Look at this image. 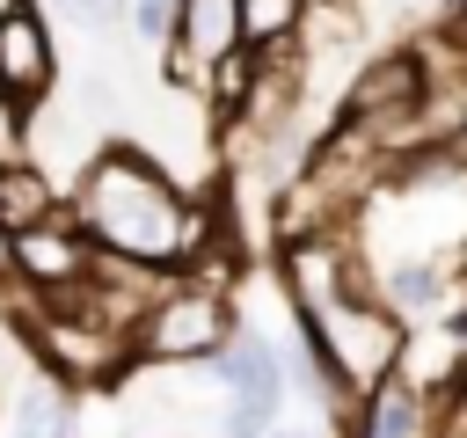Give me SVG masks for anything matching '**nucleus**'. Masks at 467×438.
Here are the masks:
<instances>
[{
  "label": "nucleus",
  "instance_id": "obj_1",
  "mask_svg": "<svg viewBox=\"0 0 467 438\" xmlns=\"http://www.w3.org/2000/svg\"><path fill=\"white\" fill-rule=\"evenodd\" d=\"M73 219L95 248L146 263V270H182L190 256H204V204H190L161 161H146L139 146H102L80 168L73 190Z\"/></svg>",
  "mask_w": 467,
  "mask_h": 438
},
{
  "label": "nucleus",
  "instance_id": "obj_2",
  "mask_svg": "<svg viewBox=\"0 0 467 438\" xmlns=\"http://www.w3.org/2000/svg\"><path fill=\"white\" fill-rule=\"evenodd\" d=\"M226 328H234L226 292L204 285V277H190V285H161L146 299V314L131 328V350L146 365H197V358H212L226 343Z\"/></svg>",
  "mask_w": 467,
  "mask_h": 438
},
{
  "label": "nucleus",
  "instance_id": "obj_3",
  "mask_svg": "<svg viewBox=\"0 0 467 438\" xmlns=\"http://www.w3.org/2000/svg\"><path fill=\"white\" fill-rule=\"evenodd\" d=\"M423 95H431L423 51H387V58H372L365 73H350L336 124H365L372 139H387V124H409V117L423 110Z\"/></svg>",
  "mask_w": 467,
  "mask_h": 438
},
{
  "label": "nucleus",
  "instance_id": "obj_4",
  "mask_svg": "<svg viewBox=\"0 0 467 438\" xmlns=\"http://www.w3.org/2000/svg\"><path fill=\"white\" fill-rule=\"evenodd\" d=\"M7 256H15V277H22L29 292H51V285L88 277L95 241L80 234V219H73V212H44V219H29V226H15V234H7Z\"/></svg>",
  "mask_w": 467,
  "mask_h": 438
},
{
  "label": "nucleus",
  "instance_id": "obj_5",
  "mask_svg": "<svg viewBox=\"0 0 467 438\" xmlns=\"http://www.w3.org/2000/svg\"><path fill=\"white\" fill-rule=\"evenodd\" d=\"M241 44V15L234 0H175V29H168V80L204 88L212 58H226Z\"/></svg>",
  "mask_w": 467,
  "mask_h": 438
},
{
  "label": "nucleus",
  "instance_id": "obj_6",
  "mask_svg": "<svg viewBox=\"0 0 467 438\" xmlns=\"http://www.w3.org/2000/svg\"><path fill=\"white\" fill-rule=\"evenodd\" d=\"M51 73H58V58H51L44 22H36L29 7L0 15V102H7V110H36V102L51 95Z\"/></svg>",
  "mask_w": 467,
  "mask_h": 438
},
{
  "label": "nucleus",
  "instance_id": "obj_7",
  "mask_svg": "<svg viewBox=\"0 0 467 438\" xmlns=\"http://www.w3.org/2000/svg\"><path fill=\"white\" fill-rule=\"evenodd\" d=\"M212 372H219V387H226L234 402H255V409L277 416V402H285V365H277V343H270L263 328H226V343L212 350Z\"/></svg>",
  "mask_w": 467,
  "mask_h": 438
},
{
  "label": "nucleus",
  "instance_id": "obj_8",
  "mask_svg": "<svg viewBox=\"0 0 467 438\" xmlns=\"http://www.w3.org/2000/svg\"><path fill=\"white\" fill-rule=\"evenodd\" d=\"M358 438H423V387H416L401 365H387V372L365 387V423H358Z\"/></svg>",
  "mask_w": 467,
  "mask_h": 438
},
{
  "label": "nucleus",
  "instance_id": "obj_9",
  "mask_svg": "<svg viewBox=\"0 0 467 438\" xmlns=\"http://www.w3.org/2000/svg\"><path fill=\"white\" fill-rule=\"evenodd\" d=\"M44 212H58L51 175H44L36 161H0V226L15 234V226H29V219H44Z\"/></svg>",
  "mask_w": 467,
  "mask_h": 438
},
{
  "label": "nucleus",
  "instance_id": "obj_10",
  "mask_svg": "<svg viewBox=\"0 0 467 438\" xmlns=\"http://www.w3.org/2000/svg\"><path fill=\"white\" fill-rule=\"evenodd\" d=\"M73 431V394L66 380H29L15 394V438H66Z\"/></svg>",
  "mask_w": 467,
  "mask_h": 438
},
{
  "label": "nucleus",
  "instance_id": "obj_11",
  "mask_svg": "<svg viewBox=\"0 0 467 438\" xmlns=\"http://www.w3.org/2000/svg\"><path fill=\"white\" fill-rule=\"evenodd\" d=\"M306 7L314 0H234V15H241V44H285L299 22H306Z\"/></svg>",
  "mask_w": 467,
  "mask_h": 438
},
{
  "label": "nucleus",
  "instance_id": "obj_12",
  "mask_svg": "<svg viewBox=\"0 0 467 438\" xmlns=\"http://www.w3.org/2000/svg\"><path fill=\"white\" fill-rule=\"evenodd\" d=\"M445 299V263H401L387 277V307L394 314H431Z\"/></svg>",
  "mask_w": 467,
  "mask_h": 438
},
{
  "label": "nucleus",
  "instance_id": "obj_13",
  "mask_svg": "<svg viewBox=\"0 0 467 438\" xmlns=\"http://www.w3.org/2000/svg\"><path fill=\"white\" fill-rule=\"evenodd\" d=\"M263 431H270V409H255V402H234V394H226L219 438H263Z\"/></svg>",
  "mask_w": 467,
  "mask_h": 438
},
{
  "label": "nucleus",
  "instance_id": "obj_14",
  "mask_svg": "<svg viewBox=\"0 0 467 438\" xmlns=\"http://www.w3.org/2000/svg\"><path fill=\"white\" fill-rule=\"evenodd\" d=\"M131 29H139L146 44H168V29H175V0H131Z\"/></svg>",
  "mask_w": 467,
  "mask_h": 438
},
{
  "label": "nucleus",
  "instance_id": "obj_15",
  "mask_svg": "<svg viewBox=\"0 0 467 438\" xmlns=\"http://www.w3.org/2000/svg\"><path fill=\"white\" fill-rule=\"evenodd\" d=\"M58 15L80 22V29H102V22H109V0H58Z\"/></svg>",
  "mask_w": 467,
  "mask_h": 438
},
{
  "label": "nucleus",
  "instance_id": "obj_16",
  "mask_svg": "<svg viewBox=\"0 0 467 438\" xmlns=\"http://www.w3.org/2000/svg\"><path fill=\"white\" fill-rule=\"evenodd\" d=\"M263 438H321V431H306V423H277V431H263Z\"/></svg>",
  "mask_w": 467,
  "mask_h": 438
},
{
  "label": "nucleus",
  "instance_id": "obj_17",
  "mask_svg": "<svg viewBox=\"0 0 467 438\" xmlns=\"http://www.w3.org/2000/svg\"><path fill=\"white\" fill-rule=\"evenodd\" d=\"M0 277H15V256H7V226H0Z\"/></svg>",
  "mask_w": 467,
  "mask_h": 438
},
{
  "label": "nucleus",
  "instance_id": "obj_18",
  "mask_svg": "<svg viewBox=\"0 0 467 438\" xmlns=\"http://www.w3.org/2000/svg\"><path fill=\"white\" fill-rule=\"evenodd\" d=\"M15 7H29V0H0V15H15Z\"/></svg>",
  "mask_w": 467,
  "mask_h": 438
},
{
  "label": "nucleus",
  "instance_id": "obj_19",
  "mask_svg": "<svg viewBox=\"0 0 467 438\" xmlns=\"http://www.w3.org/2000/svg\"><path fill=\"white\" fill-rule=\"evenodd\" d=\"M109 7H124V0H109Z\"/></svg>",
  "mask_w": 467,
  "mask_h": 438
}]
</instances>
